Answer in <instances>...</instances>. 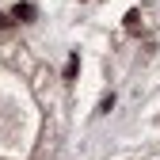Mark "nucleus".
I'll return each instance as SVG.
<instances>
[{
    "instance_id": "obj_3",
    "label": "nucleus",
    "mask_w": 160,
    "mask_h": 160,
    "mask_svg": "<svg viewBox=\"0 0 160 160\" xmlns=\"http://www.w3.org/2000/svg\"><path fill=\"white\" fill-rule=\"evenodd\" d=\"M4 23H8V19H4V12H0V27H4Z\"/></svg>"
},
{
    "instance_id": "obj_2",
    "label": "nucleus",
    "mask_w": 160,
    "mask_h": 160,
    "mask_svg": "<svg viewBox=\"0 0 160 160\" xmlns=\"http://www.w3.org/2000/svg\"><path fill=\"white\" fill-rule=\"evenodd\" d=\"M137 27H141V12H130V15H126V31L133 34Z\"/></svg>"
},
{
    "instance_id": "obj_1",
    "label": "nucleus",
    "mask_w": 160,
    "mask_h": 160,
    "mask_svg": "<svg viewBox=\"0 0 160 160\" xmlns=\"http://www.w3.org/2000/svg\"><path fill=\"white\" fill-rule=\"evenodd\" d=\"M12 15L19 19V23H31V19H34V4H15V8H12Z\"/></svg>"
}]
</instances>
